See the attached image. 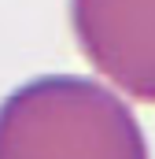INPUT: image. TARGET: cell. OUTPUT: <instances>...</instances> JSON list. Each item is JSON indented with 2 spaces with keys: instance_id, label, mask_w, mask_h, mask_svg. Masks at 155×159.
Masks as SVG:
<instances>
[{
  "instance_id": "1",
  "label": "cell",
  "mask_w": 155,
  "mask_h": 159,
  "mask_svg": "<svg viewBox=\"0 0 155 159\" xmlns=\"http://www.w3.org/2000/svg\"><path fill=\"white\" fill-rule=\"evenodd\" d=\"M0 159H152L122 93L81 74H44L0 104Z\"/></svg>"
},
{
  "instance_id": "2",
  "label": "cell",
  "mask_w": 155,
  "mask_h": 159,
  "mask_svg": "<svg viewBox=\"0 0 155 159\" xmlns=\"http://www.w3.org/2000/svg\"><path fill=\"white\" fill-rule=\"evenodd\" d=\"M70 30L111 89L155 104V0H70Z\"/></svg>"
}]
</instances>
